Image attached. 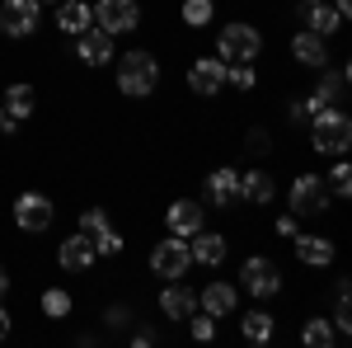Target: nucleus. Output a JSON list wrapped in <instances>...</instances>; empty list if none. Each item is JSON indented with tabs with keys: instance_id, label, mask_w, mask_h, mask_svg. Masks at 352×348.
Instances as JSON below:
<instances>
[{
	"instance_id": "nucleus-37",
	"label": "nucleus",
	"mask_w": 352,
	"mask_h": 348,
	"mask_svg": "<svg viewBox=\"0 0 352 348\" xmlns=\"http://www.w3.org/2000/svg\"><path fill=\"white\" fill-rule=\"evenodd\" d=\"M10 329H14V320H10V311L0 306V339H10Z\"/></svg>"
},
{
	"instance_id": "nucleus-5",
	"label": "nucleus",
	"mask_w": 352,
	"mask_h": 348,
	"mask_svg": "<svg viewBox=\"0 0 352 348\" xmlns=\"http://www.w3.org/2000/svg\"><path fill=\"white\" fill-rule=\"evenodd\" d=\"M94 10V24L104 28V33H136V24H141V5L136 0H99V5H89Z\"/></svg>"
},
{
	"instance_id": "nucleus-26",
	"label": "nucleus",
	"mask_w": 352,
	"mask_h": 348,
	"mask_svg": "<svg viewBox=\"0 0 352 348\" xmlns=\"http://www.w3.org/2000/svg\"><path fill=\"white\" fill-rule=\"evenodd\" d=\"M300 339H305L310 348H333V344H338V329H333L324 316H310L305 329H300Z\"/></svg>"
},
{
	"instance_id": "nucleus-1",
	"label": "nucleus",
	"mask_w": 352,
	"mask_h": 348,
	"mask_svg": "<svg viewBox=\"0 0 352 348\" xmlns=\"http://www.w3.org/2000/svg\"><path fill=\"white\" fill-rule=\"evenodd\" d=\"M305 127H310V146H315L320 156H343V151L352 146V118L343 113V108H333V104L320 108Z\"/></svg>"
},
{
	"instance_id": "nucleus-19",
	"label": "nucleus",
	"mask_w": 352,
	"mask_h": 348,
	"mask_svg": "<svg viewBox=\"0 0 352 348\" xmlns=\"http://www.w3.org/2000/svg\"><path fill=\"white\" fill-rule=\"evenodd\" d=\"M89 24H94L89 0H56V28L61 33H85Z\"/></svg>"
},
{
	"instance_id": "nucleus-31",
	"label": "nucleus",
	"mask_w": 352,
	"mask_h": 348,
	"mask_svg": "<svg viewBox=\"0 0 352 348\" xmlns=\"http://www.w3.org/2000/svg\"><path fill=\"white\" fill-rule=\"evenodd\" d=\"M109 226H113V221H109V212H104V207H85V212H80V231L89 236V240H94L99 231H109Z\"/></svg>"
},
{
	"instance_id": "nucleus-16",
	"label": "nucleus",
	"mask_w": 352,
	"mask_h": 348,
	"mask_svg": "<svg viewBox=\"0 0 352 348\" xmlns=\"http://www.w3.org/2000/svg\"><path fill=\"white\" fill-rule=\"evenodd\" d=\"M188 254H192V264H207V268H217L221 259H226V236H217V231H197V236H188Z\"/></svg>"
},
{
	"instance_id": "nucleus-35",
	"label": "nucleus",
	"mask_w": 352,
	"mask_h": 348,
	"mask_svg": "<svg viewBox=\"0 0 352 348\" xmlns=\"http://www.w3.org/2000/svg\"><path fill=\"white\" fill-rule=\"evenodd\" d=\"M277 236H287V240H292V236H300V216H296V212L277 216Z\"/></svg>"
},
{
	"instance_id": "nucleus-40",
	"label": "nucleus",
	"mask_w": 352,
	"mask_h": 348,
	"mask_svg": "<svg viewBox=\"0 0 352 348\" xmlns=\"http://www.w3.org/2000/svg\"><path fill=\"white\" fill-rule=\"evenodd\" d=\"M0 127H5V113H0Z\"/></svg>"
},
{
	"instance_id": "nucleus-20",
	"label": "nucleus",
	"mask_w": 352,
	"mask_h": 348,
	"mask_svg": "<svg viewBox=\"0 0 352 348\" xmlns=\"http://www.w3.org/2000/svg\"><path fill=\"white\" fill-rule=\"evenodd\" d=\"M296 240V259L305 268H329L333 264V240H324V236H292Z\"/></svg>"
},
{
	"instance_id": "nucleus-3",
	"label": "nucleus",
	"mask_w": 352,
	"mask_h": 348,
	"mask_svg": "<svg viewBox=\"0 0 352 348\" xmlns=\"http://www.w3.org/2000/svg\"><path fill=\"white\" fill-rule=\"evenodd\" d=\"M263 52V33L254 24H226L217 38V57L226 66H235V61H254V57Z\"/></svg>"
},
{
	"instance_id": "nucleus-38",
	"label": "nucleus",
	"mask_w": 352,
	"mask_h": 348,
	"mask_svg": "<svg viewBox=\"0 0 352 348\" xmlns=\"http://www.w3.org/2000/svg\"><path fill=\"white\" fill-rule=\"evenodd\" d=\"M10 292V273H5V264H0V296Z\"/></svg>"
},
{
	"instance_id": "nucleus-17",
	"label": "nucleus",
	"mask_w": 352,
	"mask_h": 348,
	"mask_svg": "<svg viewBox=\"0 0 352 348\" xmlns=\"http://www.w3.org/2000/svg\"><path fill=\"white\" fill-rule=\"evenodd\" d=\"M292 52H296L300 66H315V71H324V66H329V48H324V38H320V33H310V28H300L296 38H292Z\"/></svg>"
},
{
	"instance_id": "nucleus-39",
	"label": "nucleus",
	"mask_w": 352,
	"mask_h": 348,
	"mask_svg": "<svg viewBox=\"0 0 352 348\" xmlns=\"http://www.w3.org/2000/svg\"><path fill=\"white\" fill-rule=\"evenodd\" d=\"M315 5H320V0H296V10H300V14H305V10H315Z\"/></svg>"
},
{
	"instance_id": "nucleus-25",
	"label": "nucleus",
	"mask_w": 352,
	"mask_h": 348,
	"mask_svg": "<svg viewBox=\"0 0 352 348\" xmlns=\"http://www.w3.org/2000/svg\"><path fill=\"white\" fill-rule=\"evenodd\" d=\"M240 334L249 339V344H272L277 325H272L268 311H249V316H240Z\"/></svg>"
},
{
	"instance_id": "nucleus-7",
	"label": "nucleus",
	"mask_w": 352,
	"mask_h": 348,
	"mask_svg": "<svg viewBox=\"0 0 352 348\" xmlns=\"http://www.w3.org/2000/svg\"><path fill=\"white\" fill-rule=\"evenodd\" d=\"M43 19V0H5L0 5V33L5 38H28Z\"/></svg>"
},
{
	"instance_id": "nucleus-14",
	"label": "nucleus",
	"mask_w": 352,
	"mask_h": 348,
	"mask_svg": "<svg viewBox=\"0 0 352 348\" xmlns=\"http://www.w3.org/2000/svg\"><path fill=\"white\" fill-rule=\"evenodd\" d=\"M94 259H99V254H94V240H89V236H71V240H61V249H56V264L66 268V273H85V268H94Z\"/></svg>"
},
{
	"instance_id": "nucleus-27",
	"label": "nucleus",
	"mask_w": 352,
	"mask_h": 348,
	"mask_svg": "<svg viewBox=\"0 0 352 348\" xmlns=\"http://www.w3.org/2000/svg\"><path fill=\"white\" fill-rule=\"evenodd\" d=\"M212 14H217L212 0H184V24H188V28H207V24H212Z\"/></svg>"
},
{
	"instance_id": "nucleus-6",
	"label": "nucleus",
	"mask_w": 352,
	"mask_h": 348,
	"mask_svg": "<svg viewBox=\"0 0 352 348\" xmlns=\"http://www.w3.org/2000/svg\"><path fill=\"white\" fill-rule=\"evenodd\" d=\"M151 268H155V278H184L192 268V254H188V240L184 236H169V240H160L155 249H151Z\"/></svg>"
},
{
	"instance_id": "nucleus-10",
	"label": "nucleus",
	"mask_w": 352,
	"mask_h": 348,
	"mask_svg": "<svg viewBox=\"0 0 352 348\" xmlns=\"http://www.w3.org/2000/svg\"><path fill=\"white\" fill-rule=\"evenodd\" d=\"M164 226H169V236H197L202 226H207V216H202V203H192V198H174L169 203V212H164Z\"/></svg>"
},
{
	"instance_id": "nucleus-4",
	"label": "nucleus",
	"mask_w": 352,
	"mask_h": 348,
	"mask_svg": "<svg viewBox=\"0 0 352 348\" xmlns=\"http://www.w3.org/2000/svg\"><path fill=\"white\" fill-rule=\"evenodd\" d=\"M240 283L249 296H258V301H268V296L282 292V268L272 264L268 254H249L240 264Z\"/></svg>"
},
{
	"instance_id": "nucleus-21",
	"label": "nucleus",
	"mask_w": 352,
	"mask_h": 348,
	"mask_svg": "<svg viewBox=\"0 0 352 348\" xmlns=\"http://www.w3.org/2000/svg\"><path fill=\"white\" fill-rule=\"evenodd\" d=\"M343 94H348V66H338V71H329V66H324V81L310 90V104L329 108V104H338Z\"/></svg>"
},
{
	"instance_id": "nucleus-41",
	"label": "nucleus",
	"mask_w": 352,
	"mask_h": 348,
	"mask_svg": "<svg viewBox=\"0 0 352 348\" xmlns=\"http://www.w3.org/2000/svg\"><path fill=\"white\" fill-rule=\"evenodd\" d=\"M52 5H56V0H52Z\"/></svg>"
},
{
	"instance_id": "nucleus-15",
	"label": "nucleus",
	"mask_w": 352,
	"mask_h": 348,
	"mask_svg": "<svg viewBox=\"0 0 352 348\" xmlns=\"http://www.w3.org/2000/svg\"><path fill=\"white\" fill-rule=\"evenodd\" d=\"M235 306H240V292L230 287V283H207L202 296H197V311H207V316H235Z\"/></svg>"
},
{
	"instance_id": "nucleus-18",
	"label": "nucleus",
	"mask_w": 352,
	"mask_h": 348,
	"mask_svg": "<svg viewBox=\"0 0 352 348\" xmlns=\"http://www.w3.org/2000/svg\"><path fill=\"white\" fill-rule=\"evenodd\" d=\"M160 311L169 316V320H188L192 311H197V292H188V287L174 278V283L160 292Z\"/></svg>"
},
{
	"instance_id": "nucleus-9",
	"label": "nucleus",
	"mask_w": 352,
	"mask_h": 348,
	"mask_svg": "<svg viewBox=\"0 0 352 348\" xmlns=\"http://www.w3.org/2000/svg\"><path fill=\"white\" fill-rule=\"evenodd\" d=\"M329 184L320 179V174H300L296 184H292V212L296 216H320L329 207Z\"/></svg>"
},
{
	"instance_id": "nucleus-11",
	"label": "nucleus",
	"mask_w": 352,
	"mask_h": 348,
	"mask_svg": "<svg viewBox=\"0 0 352 348\" xmlns=\"http://www.w3.org/2000/svg\"><path fill=\"white\" fill-rule=\"evenodd\" d=\"M76 57H80L85 66H109L113 61V33L89 24L85 33H76Z\"/></svg>"
},
{
	"instance_id": "nucleus-24",
	"label": "nucleus",
	"mask_w": 352,
	"mask_h": 348,
	"mask_svg": "<svg viewBox=\"0 0 352 348\" xmlns=\"http://www.w3.org/2000/svg\"><path fill=\"white\" fill-rule=\"evenodd\" d=\"M300 19H305V28H310V33H320V38H329V33H338V28H343V14H338L329 0H320L315 10H305Z\"/></svg>"
},
{
	"instance_id": "nucleus-2",
	"label": "nucleus",
	"mask_w": 352,
	"mask_h": 348,
	"mask_svg": "<svg viewBox=\"0 0 352 348\" xmlns=\"http://www.w3.org/2000/svg\"><path fill=\"white\" fill-rule=\"evenodd\" d=\"M155 85H160V61H155V52H141V48H132V52L118 57V90H122V94L146 99Z\"/></svg>"
},
{
	"instance_id": "nucleus-13",
	"label": "nucleus",
	"mask_w": 352,
	"mask_h": 348,
	"mask_svg": "<svg viewBox=\"0 0 352 348\" xmlns=\"http://www.w3.org/2000/svg\"><path fill=\"white\" fill-rule=\"evenodd\" d=\"M207 198H212V207H235L240 203V170H230V165H221L207 174Z\"/></svg>"
},
{
	"instance_id": "nucleus-8",
	"label": "nucleus",
	"mask_w": 352,
	"mask_h": 348,
	"mask_svg": "<svg viewBox=\"0 0 352 348\" xmlns=\"http://www.w3.org/2000/svg\"><path fill=\"white\" fill-rule=\"evenodd\" d=\"M14 221H19V231H52L56 221V207L47 193H19L14 198Z\"/></svg>"
},
{
	"instance_id": "nucleus-34",
	"label": "nucleus",
	"mask_w": 352,
	"mask_h": 348,
	"mask_svg": "<svg viewBox=\"0 0 352 348\" xmlns=\"http://www.w3.org/2000/svg\"><path fill=\"white\" fill-rule=\"evenodd\" d=\"M244 146H249L254 156H268V151H272V136L263 132V127H249V136H244Z\"/></svg>"
},
{
	"instance_id": "nucleus-30",
	"label": "nucleus",
	"mask_w": 352,
	"mask_h": 348,
	"mask_svg": "<svg viewBox=\"0 0 352 348\" xmlns=\"http://www.w3.org/2000/svg\"><path fill=\"white\" fill-rule=\"evenodd\" d=\"M188 329H192V339H197V344H212V339H217V316H207V311L197 316V311H192Z\"/></svg>"
},
{
	"instance_id": "nucleus-23",
	"label": "nucleus",
	"mask_w": 352,
	"mask_h": 348,
	"mask_svg": "<svg viewBox=\"0 0 352 348\" xmlns=\"http://www.w3.org/2000/svg\"><path fill=\"white\" fill-rule=\"evenodd\" d=\"M0 113H5V123H28L33 118V85H10L0 99Z\"/></svg>"
},
{
	"instance_id": "nucleus-33",
	"label": "nucleus",
	"mask_w": 352,
	"mask_h": 348,
	"mask_svg": "<svg viewBox=\"0 0 352 348\" xmlns=\"http://www.w3.org/2000/svg\"><path fill=\"white\" fill-rule=\"evenodd\" d=\"M348 188H352L348 165H333V174H329V193H333V198H348Z\"/></svg>"
},
{
	"instance_id": "nucleus-28",
	"label": "nucleus",
	"mask_w": 352,
	"mask_h": 348,
	"mask_svg": "<svg viewBox=\"0 0 352 348\" xmlns=\"http://www.w3.org/2000/svg\"><path fill=\"white\" fill-rule=\"evenodd\" d=\"M43 316H47V320H66V316H71V296L61 292V287H47V292H43Z\"/></svg>"
},
{
	"instance_id": "nucleus-12",
	"label": "nucleus",
	"mask_w": 352,
	"mask_h": 348,
	"mask_svg": "<svg viewBox=\"0 0 352 348\" xmlns=\"http://www.w3.org/2000/svg\"><path fill=\"white\" fill-rule=\"evenodd\" d=\"M188 90L192 94H217V90H226V61L221 57H197L188 66Z\"/></svg>"
},
{
	"instance_id": "nucleus-36",
	"label": "nucleus",
	"mask_w": 352,
	"mask_h": 348,
	"mask_svg": "<svg viewBox=\"0 0 352 348\" xmlns=\"http://www.w3.org/2000/svg\"><path fill=\"white\" fill-rule=\"evenodd\" d=\"M315 113H320V108L310 104V99H300V104H292V118H296L300 127H305V123H310V118H315Z\"/></svg>"
},
{
	"instance_id": "nucleus-29",
	"label": "nucleus",
	"mask_w": 352,
	"mask_h": 348,
	"mask_svg": "<svg viewBox=\"0 0 352 348\" xmlns=\"http://www.w3.org/2000/svg\"><path fill=\"white\" fill-rule=\"evenodd\" d=\"M226 85H235V90H254V85H258L254 61H235V66H226Z\"/></svg>"
},
{
	"instance_id": "nucleus-22",
	"label": "nucleus",
	"mask_w": 352,
	"mask_h": 348,
	"mask_svg": "<svg viewBox=\"0 0 352 348\" xmlns=\"http://www.w3.org/2000/svg\"><path fill=\"white\" fill-rule=\"evenodd\" d=\"M272 193H277V184H272L268 170H249V174H240V203L263 207V203H272Z\"/></svg>"
},
{
	"instance_id": "nucleus-32",
	"label": "nucleus",
	"mask_w": 352,
	"mask_h": 348,
	"mask_svg": "<svg viewBox=\"0 0 352 348\" xmlns=\"http://www.w3.org/2000/svg\"><path fill=\"white\" fill-rule=\"evenodd\" d=\"M94 254H104V259H113V254H122V236H118V231H99V236H94Z\"/></svg>"
}]
</instances>
